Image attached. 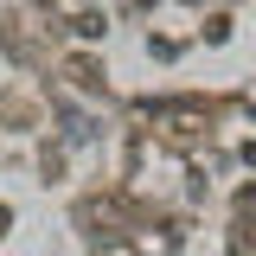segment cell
Returning a JSON list of instances; mask_svg holds the SVG:
<instances>
[{
	"label": "cell",
	"instance_id": "obj_1",
	"mask_svg": "<svg viewBox=\"0 0 256 256\" xmlns=\"http://www.w3.org/2000/svg\"><path fill=\"white\" fill-rule=\"evenodd\" d=\"M70 32H77V38H102V13H77Z\"/></svg>",
	"mask_w": 256,
	"mask_h": 256
}]
</instances>
